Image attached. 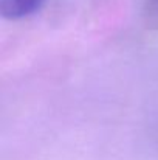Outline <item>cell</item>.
Instances as JSON below:
<instances>
[{"mask_svg":"<svg viewBox=\"0 0 158 160\" xmlns=\"http://www.w3.org/2000/svg\"><path fill=\"white\" fill-rule=\"evenodd\" d=\"M44 3L45 0H0V12L5 19L19 20L37 12Z\"/></svg>","mask_w":158,"mask_h":160,"instance_id":"obj_1","label":"cell"}]
</instances>
